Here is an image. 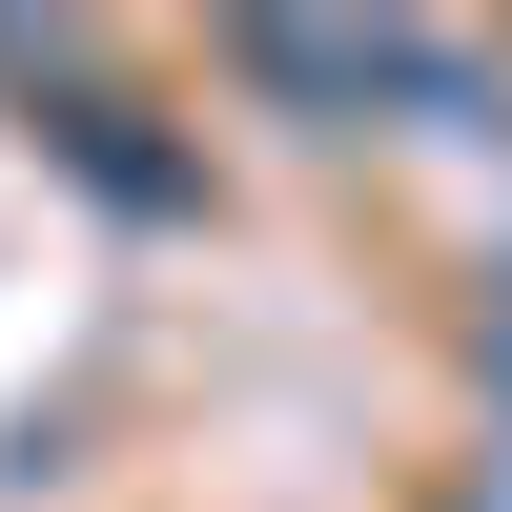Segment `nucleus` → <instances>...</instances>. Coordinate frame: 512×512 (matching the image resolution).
<instances>
[{
  "mask_svg": "<svg viewBox=\"0 0 512 512\" xmlns=\"http://www.w3.org/2000/svg\"><path fill=\"white\" fill-rule=\"evenodd\" d=\"M492 369H512V308H492Z\"/></svg>",
  "mask_w": 512,
  "mask_h": 512,
  "instance_id": "nucleus-2",
  "label": "nucleus"
},
{
  "mask_svg": "<svg viewBox=\"0 0 512 512\" xmlns=\"http://www.w3.org/2000/svg\"><path fill=\"white\" fill-rule=\"evenodd\" d=\"M41 144H62V164H82V185H103V205H144V226H164V205H185V164L144 144V103H62V123H41Z\"/></svg>",
  "mask_w": 512,
  "mask_h": 512,
  "instance_id": "nucleus-1",
  "label": "nucleus"
}]
</instances>
